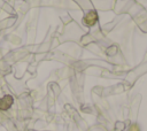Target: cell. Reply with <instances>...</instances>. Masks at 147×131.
<instances>
[{"instance_id":"6da1fadb","label":"cell","mask_w":147,"mask_h":131,"mask_svg":"<svg viewBox=\"0 0 147 131\" xmlns=\"http://www.w3.org/2000/svg\"><path fill=\"white\" fill-rule=\"evenodd\" d=\"M14 99L11 95H5L0 99V109L1 110H7L9 109V107L13 105Z\"/></svg>"},{"instance_id":"7a4b0ae2","label":"cell","mask_w":147,"mask_h":131,"mask_svg":"<svg viewBox=\"0 0 147 131\" xmlns=\"http://www.w3.org/2000/svg\"><path fill=\"white\" fill-rule=\"evenodd\" d=\"M96 20H98V16H96L95 11H88V13L85 15V17H84V21H85V23H86L87 25L94 24V23L96 22Z\"/></svg>"}]
</instances>
